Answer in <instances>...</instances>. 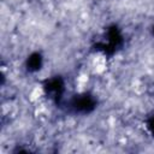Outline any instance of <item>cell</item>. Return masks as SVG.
<instances>
[{
    "label": "cell",
    "instance_id": "cell-2",
    "mask_svg": "<svg viewBox=\"0 0 154 154\" xmlns=\"http://www.w3.org/2000/svg\"><path fill=\"white\" fill-rule=\"evenodd\" d=\"M41 95H42V89L38 88V87H35V88L31 90V93H30V97H31V100H37Z\"/></svg>",
    "mask_w": 154,
    "mask_h": 154
},
{
    "label": "cell",
    "instance_id": "cell-1",
    "mask_svg": "<svg viewBox=\"0 0 154 154\" xmlns=\"http://www.w3.org/2000/svg\"><path fill=\"white\" fill-rule=\"evenodd\" d=\"M105 66H106V63H105V59H103V58L99 57V58H96V59L94 60V67H95V70H96L97 72L103 71Z\"/></svg>",
    "mask_w": 154,
    "mask_h": 154
}]
</instances>
